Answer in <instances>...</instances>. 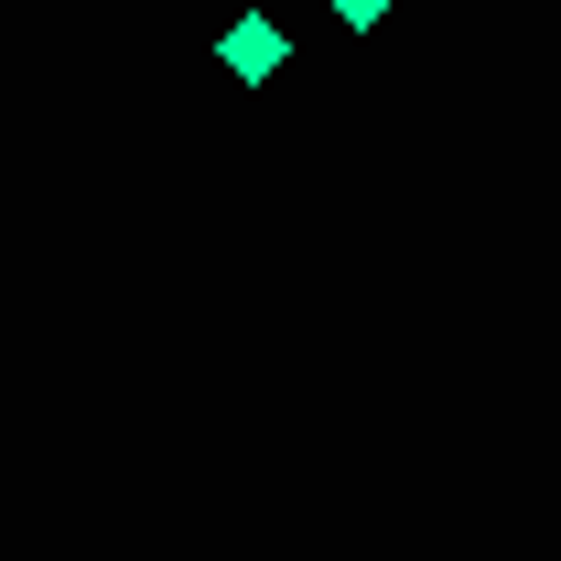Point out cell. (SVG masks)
Instances as JSON below:
<instances>
[{"label": "cell", "mask_w": 561, "mask_h": 561, "mask_svg": "<svg viewBox=\"0 0 561 561\" xmlns=\"http://www.w3.org/2000/svg\"><path fill=\"white\" fill-rule=\"evenodd\" d=\"M216 66L238 76V87H271V76L291 66V33H280V22H260V11H249V22H227V33H216Z\"/></svg>", "instance_id": "1"}, {"label": "cell", "mask_w": 561, "mask_h": 561, "mask_svg": "<svg viewBox=\"0 0 561 561\" xmlns=\"http://www.w3.org/2000/svg\"><path fill=\"white\" fill-rule=\"evenodd\" d=\"M335 22H346V33H378V22H389V0H335Z\"/></svg>", "instance_id": "2"}]
</instances>
